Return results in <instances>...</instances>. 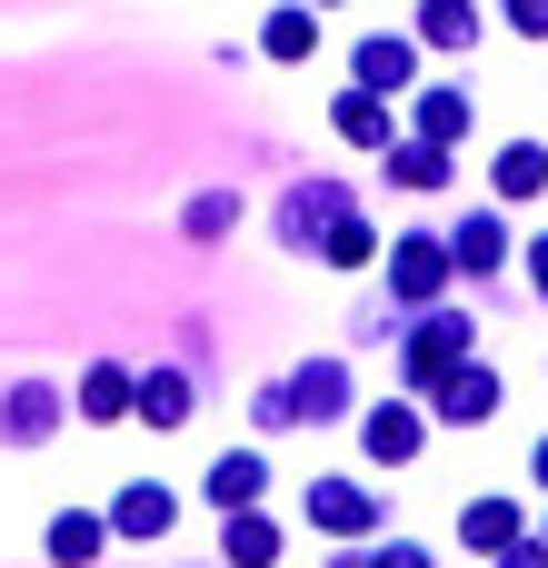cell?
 <instances>
[{"instance_id": "obj_1", "label": "cell", "mask_w": 548, "mask_h": 568, "mask_svg": "<svg viewBox=\"0 0 548 568\" xmlns=\"http://www.w3.org/2000/svg\"><path fill=\"white\" fill-rule=\"evenodd\" d=\"M469 339H479V320H459V310H419V329L399 339V369H409V389H429V399H439V389H449V379L479 359Z\"/></svg>"}, {"instance_id": "obj_16", "label": "cell", "mask_w": 548, "mask_h": 568, "mask_svg": "<svg viewBox=\"0 0 548 568\" xmlns=\"http://www.w3.org/2000/svg\"><path fill=\"white\" fill-rule=\"evenodd\" d=\"M449 260H459L469 280H489V270L509 260V220H499V210H459V230H449Z\"/></svg>"}, {"instance_id": "obj_20", "label": "cell", "mask_w": 548, "mask_h": 568, "mask_svg": "<svg viewBox=\"0 0 548 568\" xmlns=\"http://www.w3.org/2000/svg\"><path fill=\"white\" fill-rule=\"evenodd\" d=\"M230 230H240V190H230V180H220V190H190V210H180V240H190V250H220Z\"/></svg>"}, {"instance_id": "obj_33", "label": "cell", "mask_w": 548, "mask_h": 568, "mask_svg": "<svg viewBox=\"0 0 548 568\" xmlns=\"http://www.w3.org/2000/svg\"><path fill=\"white\" fill-rule=\"evenodd\" d=\"M309 10H339V0H309Z\"/></svg>"}, {"instance_id": "obj_21", "label": "cell", "mask_w": 548, "mask_h": 568, "mask_svg": "<svg viewBox=\"0 0 548 568\" xmlns=\"http://www.w3.org/2000/svg\"><path fill=\"white\" fill-rule=\"evenodd\" d=\"M419 50H479V0H419Z\"/></svg>"}, {"instance_id": "obj_32", "label": "cell", "mask_w": 548, "mask_h": 568, "mask_svg": "<svg viewBox=\"0 0 548 568\" xmlns=\"http://www.w3.org/2000/svg\"><path fill=\"white\" fill-rule=\"evenodd\" d=\"M529 469H539V489H548V439H539V449H529Z\"/></svg>"}, {"instance_id": "obj_25", "label": "cell", "mask_w": 548, "mask_h": 568, "mask_svg": "<svg viewBox=\"0 0 548 568\" xmlns=\"http://www.w3.org/2000/svg\"><path fill=\"white\" fill-rule=\"evenodd\" d=\"M369 260H379V230H369V220L349 210V220H339V230L319 240V270H369Z\"/></svg>"}, {"instance_id": "obj_10", "label": "cell", "mask_w": 548, "mask_h": 568, "mask_svg": "<svg viewBox=\"0 0 548 568\" xmlns=\"http://www.w3.org/2000/svg\"><path fill=\"white\" fill-rule=\"evenodd\" d=\"M80 419H90V429H120V419H140V369H120V359H90V369H80Z\"/></svg>"}, {"instance_id": "obj_4", "label": "cell", "mask_w": 548, "mask_h": 568, "mask_svg": "<svg viewBox=\"0 0 548 568\" xmlns=\"http://www.w3.org/2000/svg\"><path fill=\"white\" fill-rule=\"evenodd\" d=\"M280 389H290V419H300V429H329V419H349V409H359V399H349V359H339V349L300 359Z\"/></svg>"}, {"instance_id": "obj_7", "label": "cell", "mask_w": 548, "mask_h": 568, "mask_svg": "<svg viewBox=\"0 0 548 568\" xmlns=\"http://www.w3.org/2000/svg\"><path fill=\"white\" fill-rule=\"evenodd\" d=\"M359 449H369V469H409L429 449V419L409 399H379V409H359Z\"/></svg>"}, {"instance_id": "obj_22", "label": "cell", "mask_w": 548, "mask_h": 568, "mask_svg": "<svg viewBox=\"0 0 548 568\" xmlns=\"http://www.w3.org/2000/svg\"><path fill=\"white\" fill-rule=\"evenodd\" d=\"M270 559H280V519H260V509L220 519V568H270Z\"/></svg>"}, {"instance_id": "obj_8", "label": "cell", "mask_w": 548, "mask_h": 568, "mask_svg": "<svg viewBox=\"0 0 548 568\" xmlns=\"http://www.w3.org/2000/svg\"><path fill=\"white\" fill-rule=\"evenodd\" d=\"M260 489H270V459H260V449H220V459L200 469V499H210L220 519H240V509H260Z\"/></svg>"}, {"instance_id": "obj_6", "label": "cell", "mask_w": 548, "mask_h": 568, "mask_svg": "<svg viewBox=\"0 0 548 568\" xmlns=\"http://www.w3.org/2000/svg\"><path fill=\"white\" fill-rule=\"evenodd\" d=\"M379 519H389L379 489H359V479H309V529H319V539H369Z\"/></svg>"}, {"instance_id": "obj_29", "label": "cell", "mask_w": 548, "mask_h": 568, "mask_svg": "<svg viewBox=\"0 0 548 568\" xmlns=\"http://www.w3.org/2000/svg\"><path fill=\"white\" fill-rule=\"evenodd\" d=\"M379 568H429V549H419V539H389V549H379Z\"/></svg>"}, {"instance_id": "obj_27", "label": "cell", "mask_w": 548, "mask_h": 568, "mask_svg": "<svg viewBox=\"0 0 548 568\" xmlns=\"http://www.w3.org/2000/svg\"><path fill=\"white\" fill-rule=\"evenodd\" d=\"M499 10H509V30H519V40H548V0H499Z\"/></svg>"}, {"instance_id": "obj_18", "label": "cell", "mask_w": 548, "mask_h": 568, "mask_svg": "<svg viewBox=\"0 0 548 568\" xmlns=\"http://www.w3.org/2000/svg\"><path fill=\"white\" fill-rule=\"evenodd\" d=\"M329 130H339L349 150H399V140H389V100H379V90H339V100H329Z\"/></svg>"}, {"instance_id": "obj_13", "label": "cell", "mask_w": 548, "mask_h": 568, "mask_svg": "<svg viewBox=\"0 0 548 568\" xmlns=\"http://www.w3.org/2000/svg\"><path fill=\"white\" fill-rule=\"evenodd\" d=\"M60 419H70V409H60V389H50V379H20V389L0 399V439H10V449H40Z\"/></svg>"}, {"instance_id": "obj_12", "label": "cell", "mask_w": 548, "mask_h": 568, "mask_svg": "<svg viewBox=\"0 0 548 568\" xmlns=\"http://www.w3.org/2000/svg\"><path fill=\"white\" fill-rule=\"evenodd\" d=\"M429 419H439V429H489V419H499V369H489V359H469V369L429 399Z\"/></svg>"}, {"instance_id": "obj_11", "label": "cell", "mask_w": 548, "mask_h": 568, "mask_svg": "<svg viewBox=\"0 0 548 568\" xmlns=\"http://www.w3.org/2000/svg\"><path fill=\"white\" fill-rule=\"evenodd\" d=\"M140 419H150V429H190V419H200V379H190L180 359H150V369H140Z\"/></svg>"}, {"instance_id": "obj_30", "label": "cell", "mask_w": 548, "mask_h": 568, "mask_svg": "<svg viewBox=\"0 0 548 568\" xmlns=\"http://www.w3.org/2000/svg\"><path fill=\"white\" fill-rule=\"evenodd\" d=\"M499 568H548V539H519V549H509Z\"/></svg>"}, {"instance_id": "obj_3", "label": "cell", "mask_w": 548, "mask_h": 568, "mask_svg": "<svg viewBox=\"0 0 548 568\" xmlns=\"http://www.w3.org/2000/svg\"><path fill=\"white\" fill-rule=\"evenodd\" d=\"M449 240H429V230H399L389 240V300L399 310H439V290H449Z\"/></svg>"}, {"instance_id": "obj_24", "label": "cell", "mask_w": 548, "mask_h": 568, "mask_svg": "<svg viewBox=\"0 0 548 568\" xmlns=\"http://www.w3.org/2000/svg\"><path fill=\"white\" fill-rule=\"evenodd\" d=\"M389 180H399V190H449V150H439V140H399V150H389Z\"/></svg>"}, {"instance_id": "obj_26", "label": "cell", "mask_w": 548, "mask_h": 568, "mask_svg": "<svg viewBox=\"0 0 548 568\" xmlns=\"http://www.w3.org/2000/svg\"><path fill=\"white\" fill-rule=\"evenodd\" d=\"M250 419H260V429H300V419H290V389H280V379H270V389L250 399Z\"/></svg>"}, {"instance_id": "obj_5", "label": "cell", "mask_w": 548, "mask_h": 568, "mask_svg": "<svg viewBox=\"0 0 548 568\" xmlns=\"http://www.w3.org/2000/svg\"><path fill=\"white\" fill-rule=\"evenodd\" d=\"M349 90H379V100L419 90V30H369L349 50Z\"/></svg>"}, {"instance_id": "obj_15", "label": "cell", "mask_w": 548, "mask_h": 568, "mask_svg": "<svg viewBox=\"0 0 548 568\" xmlns=\"http://www.w3.org/2000/svg\"><path fill=\"white\" fill-rule=\"evenodd\" d=\"M40 549H50V568H100V549H110V509H60V519L40 529Z\"/></svg>"}, {"instance_id": "obj_2", "label": "cell", "mask_w": 548, "mask_h": 568, "mask_svg": "<svg viewBox=\"0 0 548 568\" xmlns=\"http://www.w3.org/2000/svg\"><path fill=\"white\" fill-rule=\"evenodd\" d=\"M339 220H349V190H339V180H290L280 210H270L280 250H300V260H319V240H329Z\"/></svg>"}, {"instance_id": "obj_17", "label": "cell", "mask_w": 548, "mask_h": 568, "mask_svg": "<svg viewBox=\"0 0 548 568\" xmlns=\"http://www.w3.org/2000/svg\"><path fill=\"white\" fill-rule=\"evenodd\" d=\"M459 539H469L479 559H509V549L529 539V519H519V499H469V509H459Z\"/></svg>"}, {"instance_id": "obj_19", "label": "cell", "mask_w": 548, "mask_h": 568, "mask_svg": "<svg viewBox=\"0 0 548 568\" xmlns=\"http://www.w3.org/2000/svg\"><path fill=\"white\" fill-rule=\"evenodd\" d=\"M548 190V140H509L489 160V200H539Z\"/></svg>"}, {"instance_id": "obj_28", "label": "cell", "mask_w": 548, "mask_h": 568, "mask_svg": "<svg viewBox=\"0 0 548 568\" xmlns=\"http://www.w3.org/2000/svg\"><path fill=\"white\" fill-rule=\"evenodd\" d=\"M519 260H529V290L548 300V230H539V240H519Z\"/></svg>"}, {"instance_id": "obj_23", "label": "cell", "mask_w": 548, "mask_h": 568, "mask_svg": "<svg viewBox=\"0 0 548 568\" xmlns=\"http://www.w3.org/2000/svg\"><path fill=\"white\" fill-rule=\"evenodd\" d=\"M260 50H270V60H309V50H319V10H309V0H300V10H270V20H260Z\"/></svg>"}, {"instance_id": "obj_31", "label": "cell", "mask_w": 548, "mask_h": 568, "mask_svg": "<svg viewBox=\"0 0 548 568\" xmlns=\"http://www.w3.org/2000/svg\"><path fill=\"white\" fill-rule=\"evenodd\" d=\"M329 568H379V549H339V559H329Z\"/></svg>"}, {"instance_id": "obj_14", "label": "cell", "mask_w": 548, "mask_h": 568, "mask_svg": "<svg viewBox=\"0 0 548 568\" xmlns=\"http://www.w3.org/2000/svg\"><path fill=\"white\" fill-rule=\"evenodd\" d=\"M180 529V499L160 489V479H130L120 499H110V539H170Z\"/></svg>"}, {"instance_id": "obj_9", "label": "cell", "mask_w": 548, "mask_h": 568, "mask_svg": "<svg viewBox=\"0 0 548 568\" xmlns=\"http://www.w3.org/2000/svg\"><path fill=\"white\" fill-rule=\"evenodd\" d=\"M409 120H419V140L459 150V140H469V120H479V100H469L459 80H419V90H409Z\"/></svg>"}]
</instances>
